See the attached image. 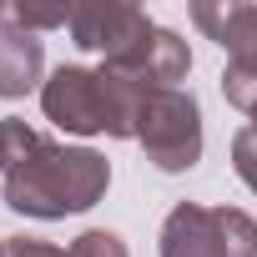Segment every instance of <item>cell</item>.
Instances as JSON below:
<instances>
[{"mask_svg":"<svg viewBox=\"0 0 257 257\" xmlns=\"http://www.w3.org/2000/svg\"><path fill=\"white\" fill-rule=\"evenodd\" d=\"M192 21L227 51V71H222V96L237 111H257V6L242 0H222V6H192Z\"/></svg>","mask_w":257,"mask_h":257,"instance_id":"5","label":"cell"},{"mask_svg":"<svg viewBox=\"0 0 257 257\" xmlns=\"http://www.w3.org/2000/svg\"><path fill=\"white\" fill-rule=\"evenodd\" d=\"M137 142L152 167L162 172H192L202 162V111L192 91H152L137 121Z\"/></svg>","mask_w":257,"mask_h":257,"instance_id":"4","label":"cell"},{"mask_svg":"<svg viewBox=\"0 0 257 257\" xmlns=\"http://www.w3.org/2000/svg\"><path fill=\"white\" fill-rule=\"evenodd\" d=\"M232 167H237V177L257 192V126H242V132L232 137Z\"/></svg>","mask_w":257,"mask_h":257,"instance_id":"11","label":"cell"},{"mask_svg":"<svg viewBox=\"0 0 257 257\" xmlns=\"http://www.w3.org/2000/svg\"><path fill=\"white\" fill-rule=\"evenodd\" d=\"M0 257H6V237H0Z\"/></svg>","mask_w":257,"mask_h":257,"instance_id":"13","label":"cell"},{"mask_svg":"<svg viewBox=\"0 0 257 257\" xmlns=\"http://www.w3.org/2000/svg\"><path fill=\"white\" fill-rule=\"evenodd\" d=\"M162 257H257V222L237 207L177 202L162 222Z\"/></svg>","mask_w":257,"mask_h":257,"instance_id":"3","label":"cell"},{"mask_svg":"<svg viewBox=\"0 0 257 257\" xmlns=\"http://www.w3.org/2000/svg\"><path fill=\"white\" fill-rule=\"evenodd\" d=\"M111 71H121V76H132V81H142V86H152V91H177V81H187V71H192V51H187V41L177 36V31H152L126 61H116Z\"/></svg>","mask_w":257,"mask_h":257,"instance_id":"7","label":"cell"},{"mask_svg":"<svg viewBox=\"0 0 257 257\" xmlns=\"http://www.w3.org/2000/svg\"><path fill=\"white\" fill-rule=\"evenodd\" d=\"M41 71H46V46H41V36L16 31V26H0V96H6V101H21L26 91L46 86Z\"/></svg>","mask_w":257,"mask_h":257,"instance_id":"8","label":"cell"},{"mask_svg":"<svg viewBox=\"0 0 257 257\" xmlns=\"http://www.w3.org/2000/svg\"><path fill=\"white\" fill-rule=\"evenodd\" d=\"M0 182L6 207L21 217H76L96 207L111 187V162L91 147H61L21 116L0 121Z\"/></svg>","mask_w":257,"mask_h":257,"instance_id":"1","label":"cell"},{"mask_svg":"<svg viewBox=\"0 0 257 257\" xmlns=\"http://www.w3.org/2000/svg\"><path fill=\"white\" fill-rule=\"evenodd\" d=\"M71 21V6H21V0H0V26H16V31H56Z\"/></svg>","mask_w":257,"mask_h":257,"instance_id":"9","label":"cell"},{"mask_svg":"<svg viewBox=\"0 0 257 257\" xmlns=\"http://www.w3.org/2000/svg\"><path fill=\"white\" fill-rule=\"evenodd\" d=\"M71 257H132V252H126V242H121L116 232L91 227V232H81V237L71 242Z\"/></svg>","mask_w":257,"mask_h":257,"instance_id":"10","label":"cell"},{"mask_svg":"<svg viewBox=\"0 0 257 257\" xmlns=\"http://www.w3.org/2000/svg\"><path fill=\"white\" fill-rule=\"evenodd\" d=\"M6 257H71L66 247H51L41 237H6Z\"/></svg>","mask_w":257,"mask_h":257,"instance_id":"12","label":"cell"},{"mask_svg":"<svg viewBox=\"0 0 257 257\" xmlns=\"http://www.w3.org/2000/svg\"><path fill=\"white\" fill-rule=\"evenodd\" d=\"M152 86L121 76L111 66H61L51 71V81L41 86V111L46 121H56L61 132L71 137H137V121H142V106H147Z\"/></svg>","mask_w":257,"mask_h":257,"instance_id":"2","label":"cell"},{"mask_svg":"<svg viewBox=\"0 0 257 257\" xmlns=\"http://www.w3.org/2000/svg\"><path fill=\"white\" fill-rule=\"evenodd\" d=\"M252 126H257V111H252Z\"/></svg>","mask_w":257,"mask_h":257,"instance_id":"14","label":"cell"},{"mask_svg":"<svg viewBox=\"0 0 257 257\" xmlns=\"http://www.w3.org/2000/svg\"><path fill=\"white\" fill-rule=\"evenodd\" d=\"M66 31L76 36L81 51L101 56V66H116V61L132 56L157 26H152L147 11H137V6H121V0H86V6H71Z\"/></svg>","mask_w":257,"mask_h":257,"instance_id":"6","label":"cell"}]
</instances>
